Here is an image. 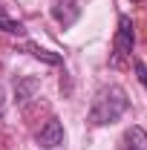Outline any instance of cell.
Wrapping results in <instances>:
<instances>
[{
	"label": "cell",
	"mask_w": 147,
	"mask_h": 150,
	"mask_svg": "<svg viewBox=\"0 0 147 150\" xmlns=\"http://www.w3.org/2000/svg\"><path fill=\"white\" fill-rule=\"evenodd\" d=\"M130 107V98L127 93L118 87V84H110V87H101L95 98H92V107H90V124L101 127V124H112L118 121Z\"/></svg>",
	"instance_id": "cell-1"
},
{
	"label": "cell",
	"mask_w": 147,
	"mask_h": 150,
	"mask_svg": "<svg viewBox=\"0 0 147 150\" xmlns=\"http://www.w3.org/2000/svg\"><path fill=\"white\" fill-rule=\"evenodd\" d=\"M136 3H139V0H136Z\"/></svg>",
	"instance_id": "cell-10"
},
{
	"label": "cell",
	"mask_w": 147,
	"mask_h": 150,
	"mask_svg": "<svg viewBox=\"0 0 147 150\" xmlns=\"http://www.w3.org/2000/svg\"><path fill=\"white\" fill-rule=\"evenodd\" d=\"M52 18L66 29V26H72L75 20L81 18V6H78V0H55L52 3Z\"/></svg>",
	"instance_id": "cell-3"
},
{
	"label": "cell",
	"mask_w": 147,
	"mask_h": 150,
	"mask_svg": "<svg viewBox=\"0 0 147 150\" xmlns=\"http://www.w3.org/2000/svg\"><path fill=\"white\" fill-rule=\"evenodd\" d=\"M124 150H147V133L141 127H130L124 133Z\"/></svg>",
	"instance_id": "cell-5"
},
{
	"label": "cell",
	"mask_w": 147,
	"mask_h": 150,
	"mask_svg": "<svg viewBox=\"0 0 147 150\" xmlns=\"http://www.w3.org/2000/svg\"><path fill=\"white\" fill-rule=\"evenodd\" d=\"M133 67H136V72H139V81L147 87V67L141 64V61H133Z\"/></svg>",
	"instance_id": "cell-9"
},
{
	"label": "cell",
	"mask_w": 147,
	"mask_h": 150,
	"mask_svg": "<svg viewBox=\"0 0 147 150\" xmlns=\"http://www.w3.org/2000/svg\"><path fill=\"white\" fill-rule=\"evenodd\" d=\"M26 49H29V52H32L35 58H40V61H46V64H61V58H58V55H52L49 49H40V46H35V43H29Z\"/></svg>",
	"instance_id": "cell-8"
},
{
	"label": "cell",
	"mask_w": 147,
	"mask_h": 150,
	"mask_svg": "<svg viewBox=\"0 0 147 150\" xmlns=\"http://www.w3.org/2000/svg\"><path fill=\"white\" fill-rule=\"evenodd\" d=\"M64 124L58 121V118H49L46 124H43V130L37 133V144L40 147H61L64 144Z\"/></svg>",
	"instance_id": "cell-4"
},
{
	"label": "cell",
	"mask_w": 147,
	"mask_h": 150,
	"mask_svg": "<svg viewBox=\"0 0 147 150\" xmlns=\"http://www.w3.org/2000/svg\"><path fill=\"white\" fill-rule=\"evenodd\" d=\"M133 46H136V29H133V20L127 15L118 18V32H115V52H112V64L118 67L124 58L133 55Z\"/></svg>",
	"instance_id": "cell-2"
},
{
	"label": "cell",
	"mask_w": 147,
	"mask_h": 150,
	"mask_svg": "<svg viewBox=\"0 0 147 150\" xmlns=\"http://www.w3.org/2000/svg\"><path fill=\"white\" fill-rule=\"evenodd\" d=\"M37 87H40V81H37V78H23V81H18V87H15V98H18L20 104H26V101L35 95Z\"/></svg>",
	"instance_id": "cell-6"
},
{
	"label": "cell",
	"mask_w": 147,
	"mask_h": 150,
	"mask_svg": "<svg viewBox=\"0 0 147 150\" xmlns=\"http://www.w3.org/2000/svg\"><path fill=\"white\" fill-rule=\"evenodd\" d=\"M0 32H9V35H26V26L20 20H12L0 12Z\"/></svg>",
	"instance_id": "cell-7"
}]
</instances>
